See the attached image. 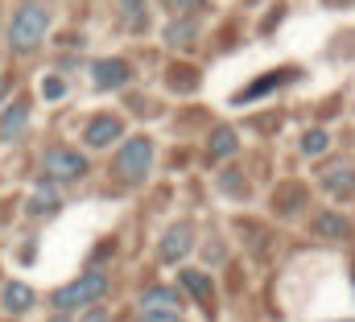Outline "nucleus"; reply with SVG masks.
<instances>
[{"mask_svg":"<svg viewBox=\"0 0 355 322\" xmlns=\"http://www.w3.org/2000/svg\"><path fill=\"white\" fill-rule=\"evenodd\" d=\"M50 25H54V8H50L46 0H25V4L12 12V25H8V46H12V54H33V50L46 42Z\"/></svg>","mask_w":355,"mask_h":322,"instance_id":"f257e3e1","label":"nucleus"},{"mask_svg":"<svg viewBox=\"0 0 355 322\" xmlns=\"http://www.w3.org/2000/svg\"><path fill=\"white\" fill-rule=\"evenodd\" d=\"M107 289H112V281H107V273H103V269H87L83 277H75V281H67V285H58V289L50 294V306H54V314H71V310H87V306H99V302L107 298Z\"/></svg>","mask_w":355,"mask_h":322,"instance_id":"f03ea898","label":"nucleus"},{"mask_svg":"<svg viewBox=\"0 0 355 322\" xmlns=\"http://www.w3.org/2000/svg\"><path fill=\"white\" fill-rule=\"evenodd\" d=\"M153 169V141L149 137H124L116 149V178L128 186H141Z\"/></svg>","mask_w":355,"mask_h":322,"instance_id":"7ed1b4c3","label":"nucleus"},{"mask_svg":"<svg viewBox=\"0 0 355 322\" xmlns=\"http://www.w3.org/2000/svg\"><path fill=\"white\" fill-rule=\"evenodd\" d=\"M91 169V161L79 153V149H67V145H50L42 153V173L46 182H75Z\"/></svg>","mask_w":355,"mask_h":322,"instance_id":"20e7f679","label":"nucleus"},{"mask_svg":"<svg viewBox=\"0 0 355 322\" xmlns=\"http://www.w3.org/2000/svg\"><path fill=\"white\" fill-rule=\"evenodd\" d=\"M194 252V223H186V219H178L166 228V236L157 240V260L162 264H178V260H186Z\"/></svg>","mask_w":355,"mask_h":322,"instance_id":"39448f33","label":"nucleus"},{"mask_svg":"<svg viewBox=\"0 0 355 322\" xmlns=\"http://www.w3.org/2000/svg\"><path fill=\"white\" fill-rule=\"evenodd\" d=\"M91 83L99 91H120V87L132 83V67L124 58H95L91 62Z\"/></svg>","mask_w":355,"mask_h":322,"instance_id":"423d86ee","label":"nucleus"},{"mask_svg":"<svg viewBox=\"0 0 355 322\" xmlns=\"http://www.w3.org/2000/svg\"><path fill=\"white\" fill-rule=\"evenodd\" d=\"M87 149H112L116 141H124V120L120 116H91L83 128Z\"/></svg>","mask_w":355,"mask_h":322,"instance_id":"0eeeda50","label":"nucleus"},{"mask_svg":"<svg viewBox=\"0 0 355 322\" xmlns=\"http://www.w3.org/2000/svg\"><path fill=\"white\" fill-rule=\"evenodd\" d=\"M37 306V294H33V285H25V281H8L4 289H0V310L4 314H29Z\"/></svg>","mask_w":355,"mask_h":322,"instance_id":"6e6552de","label":"nucleus"},{"mask_svg":"<svg viewBox=\"0 0 355 322\" xmlns=\"http://www.w3.org/2000/svg\"><path fill=\"white\" fill-rule=\"evenodd\" d=\"M310 232H314L318 240H347V236H352V219H347L343 211H318V215L310 219Z\"/></svg>","mask_w":355,"mask_h":322,"instance_id":"1a4fd4ad","label":"nucleus"},{"mask_svg":"<svg viewBox=\"0 0 355 322\" xmlns=\"http://www.w3.org/2000/svg\"><path fill=\"white\" fill-rule=\"evenodd\" d=\"M182 306H186V298L178 294L174 285H153V289H145V294H141V310H166V314H182Z\"/></svg>","mask_w":355,"mask_h":322,"instance_id":"9d476101","label":"nucleus"},{"mask_svg":"<svg viewBox=\"0 0 355 322\" xmlns=\"http://www.w3.org/2000/svg\"><path fill=\"white\" fill-rule=\"evenodd\" d=\"M178 285H182L198 306H207V310H211V302H215V285H211V277H207V273H198V269H182V273H178Z\"/></svg>","mask_w":355,"mask_h":322,"instance_id":"9b49d317","label":"nucleus"},{"mask_svg":"<svg viewBox=\"0 0 355 322\" xmlns=\"http://www.w3.org/2000/svg\"><path fill=\"white\" fill-rule=\"evenodd\" d=\"M25 128H29V103L17 99V103H8L0 112V141H17Z\"/></svg>","mask_w":355,"mask_h":322,"instance_id":"f8f14e48","label":"nucleus"},{"mask_svg":"<svg viewBox=\"0 0 355 322\" xmlns=\"http://www.w3.org/2000/svg\"><path fill=\"white\" fill-rule=\"evenodd\" d=\"M322 190L331 198H352L355 194V165H331L322 173Z\"/></svg>","mask_w":355,"mask_h":322,"instance_id":"ddd939ff","label":"nucleus"},{"mask_svg":"<svg viewBox=\"0 0 355 322\" xmlns=\"http://www.w3.org/2000/svg\"><path fill=\"white\" fill-rule=\"evenodd\" d=\"M236 153H240V137H236V128H232V124H219V128L211 133V141H207V158L223 161V158H236Z\"/></svg>","mask_w":355,"mask_h":322,"instance_id":"4468645a","label":"nucleus"},{"mask_svg":"<svg viewBox=\"0 0 355 322\" xmlns=\"http://www.w3.org/2000/svg\"><path fill=\"white\" fill-rule=\"evenodd\" d=\"M62 207V198H58V186L54 182H42L33 194H29V203H25V211L33 215V219H42V215H54Z\"/></svg>","mask_w":355,"mask_h":322,"instance_id":"2eb2a0df","label":"nucleus"},{"mask_svg":"<svg viewBox=\"0 0 355 322\" xmlns=\"http://www.w3.org/2000/svg\"><path fill=\"white\" fill-rule=\"evenodd\" d=\"M120 21H124L128 29H145V21H149L145 0H120Z\"/></svg>","mask_w":355,"mask_h":322,"instance_id":"dca6fc26","label":"nucleus"},{"mask_svg":"<svg viewBox=\"0 0 355 322\" xmlns=\"http://www.w3.org/2000/svg\"><path fill=\"white\" fill-rule=\"evenodd\" d=\"M331 149V133H322V128H310L306 137H302V153L306 158H322Z\"/></svg>","mask_w":355,"mask_h":322,"instance_id":"f3484780","label":"nucleus"},{"mask_svg":"<svg viewBox=\"0 0 355 322\" xmlns=\"http://www.w3.org/2000/svg\"><path fill=\"white\" fill-rule=\"evenodd\" d=\"M194 33H198V29H194V21H190V17H182V21H174V25L166 29V42H170V46H190V42H194Z\"/></svg>","mask_w":355,"mask_h":322,"instance_id":"a211bd4d","label":"nucleus"},{"mask_svg":"<svg viewBox=\"0 0 355 322\" xmlns=\"http://www.w3.org/2000/svg\"><path fill=\"white\" fill-rule=\"evenodd\" d=\"M289 75H293V71H272V75H268V79L252 83V87H248V91H240V103H244V99H257V95H265V91H272V87H281V83L289 79Z\"/></svg>","mask_w":355,"mask_h":322,"instance_id":"6ab92c4d","label":"nucleus"},{"mask_svg":"<svg viewBox=\"0 0 355 322\" xmlns=\"http://www.w3.org/2000/svg\"><path fill=\"white\" fill-rule=\"evenodd\" d=\"M137 322H186L182 314H166V310H141Z\"/></svg>","mask_w":355,"mask_h":322,"instance_id":"aec40b11","label":"nucleus"},{"mask_svg":"<svg viewBox=\"0 0 355 322\" xmlns=\"http://www.w3.org/2000/svg\"><path fill=\"white\" fill-rule=\"evenodd\" d=\"M42 95H46V99H62V95H67V83L62 79H42Z\"/></svg>","mask_w":355,"mask_h":322,"instance_id":"412c9836","label":"nucleus"},{"mask_svg":"<svg viewBox=\"0 0 355 322\" xmlns=\"http://www.w3.org/2000/svg\"><path fill=\"white\" fill-rule=\"evenodd\" d=\"M166 4H170V12H174V17H190L202 0H166Z\"/></svg>","mask_w":355,"mask_h":322,"instance_id":"4be33fe9","label":"nucleus"},{"mask_svg":"<svg viewBox=\"0 0 355 322\" xmlns=\"http://www.w3.org/2000/svg\"><path fill=\"white\" fill-rule=\"evenodd\" d=\"M79 322H112V314H107L103 306H87V310L79 314Z\"/></svg>","mask_w":355,"mask_h":322,"instance_id":"5701e85b","label":"nucleus"},{"mask_svg":"<svg viewBox=\"0 0 355 322\" xmlns=\"http://www.w3.org/2000/svg\"><path fill=\"white\" fill-rule=\"evenodd\" d=\"M46 322H75V319H71V314H50Z\"/></svg>","mask_w":355,"mask_h":322,"instance_id":"b1692460","label":"nucleus"},{"mask_svg":"<svg viewBox=\"0 0 355 322\" xmlns=\"http://www.w3.org/2000/svg\"><path fill=\"white\" fill-rule=\"evenodd\" d=\"M4 91H8V79H4V75H0V99H4Z\"/></svg>","mask_w":355,"mask_h":322,"instance_id":"393cba45","label":"nucleus"},{"mask_svg":"<svg viewBox=\"0 0 355 322\" xmlns=\"http://www.w3.org/2000/svg\"><path fill=\"white\" fill-rule=\"evenodd\" d=\"M331 4H347V8H355V0H331Z\"/></svg>","mask_w":355,"mask_h":322,"instance_id":"a878e982","label":"nucleus"},{"mask_svg":"<svg viewBox=\"0 0 355 322\" xmlns=\"http://www.w3.org/2000/svg\"><path fill=\"white\" fill-rule=\"evenodd\" d=\"M347 322H352V319H347Z\"/></svg>","mask_w":355,"mask_h":322,"instance_id":"bb28decb","label":"nucleus"}]
</instances>
